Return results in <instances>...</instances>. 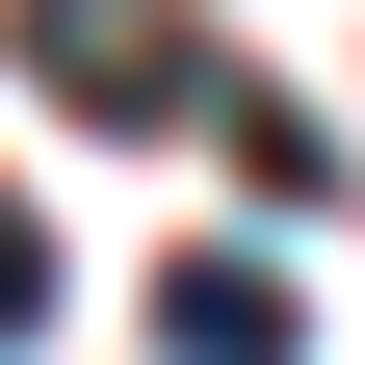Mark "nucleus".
<instances>
[{
	"instance_id": "7ed1b4c3",
	"label": "nucleus",
	"mask_w": 365,
	"mask_h": 365,
	"mask_svg": "<svg viewBox=\"0 0 365 365\" xmlns=\"http://www.w3.org/2000/svg\"><path fill=\"white\" fill-rule=\"evenodd\" d=\"M53 339V235H26V209H0V365Z\"/></svg>"
},
{
	"instance_id": "f257e3e1",
	"label": "nucleus",
	"mask_w": 365,
	"mask_h": 365,
	"mask_svg": "<svg viewBox=\"0 0 365 365\" xmlns=\"http://www.w3.org/2000/svg\"><path fill=\"white\" fill-rule=\"evenodd\" d=\"M0 53L53 78L78 130H157V105H182V53H157V0H0Z\"/></svg>"
},
{
	"instance_id": "f03ea898",
	"label": "nucleus",
	"mask_w": 365,
	"mask_h": 365,
	"mask_svg": "<svg viewBox=\"0 0 365 365\" xmlns=\"http://www.w3.org/2000/svg\"><path fill=\"white\" fill-rule=\"evenodd\" d=\"M313 313H287V261H182L157 287V365H287Z\"/></svg>"
}]
</instances>
